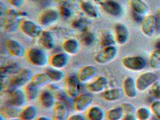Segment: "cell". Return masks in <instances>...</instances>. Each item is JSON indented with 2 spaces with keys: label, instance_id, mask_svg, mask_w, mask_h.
<instances>
[{
  "label": "cell",
  "instance_id": "1",
  "mask_svg": "<svg viewBox=\"0 0 160 120\" xmlns=\"http://www.w3.org/2000/svg\"><path fill=\"white\" fill-rule=\"evenodd\" d=\"M33 74L30 69L23 68L11 78L10 83V92L16 88L27 85L33 78Z\"/></svg>",
  "mask_w": 160,
  "mask_h": 120
},
{
  "label": "cell",
  "instance_id": "2",
  "mask_svg": "<svg viewBox=\"0 0 160 120\" xmlns=\"http://www.w3.org/2000/svg\"><path fill=\"white\" fill-rule=\"evenodd\" d=\"M27 57L30 62L35 66L42 67L48 62V57L46 53L39 48H33L30 49Z\"/></svg>",
  "mask_w": 160,
  "mask_h": 120
},
{
  "label": "cell",
  "instance_id": "3",
  "mask_svg": "<svg viewBox=\"0 0 160 120\" xmlns=\"http://www.w3.org/2000/svg\"><path fill=\"white\" fill-rule=\"evenodd\" d=\"M122 63L125 68L133 71H141L147 65L145 59L139 56L124 57L122 60Z\"/></svg>",
  "mask_w": 160,
  "mask_h": 120
},
{
  "label": "cell",
  "instance_id": "4",
  "mask_svg": "<svg viewBox=\"0 0 160 120\" xmlns=\"http://www.w3.org/2000/svg\"><path fill=\"white\" fill-rule=\"evenodd\" d=\"M117 54L118 49L115 46L106 47L96 54L95 60L98 63L105 64L114 60Z\"/></svg>",
  "mask_w": 160,
  "mask_h": 120
},
{
  "label": "cell",
  "instance_id": "5",
  "mask_svg": "<svg viewBox=\"0 0 160 120\" xmlns=\"http://www.w3.org/2000/svg\"><path fill=\"white\" fill-rule=\"evenodd\" d=\"M157 76L153 72H146L138 76L136 81L138 90L140 92L146 91L156 81Z\"/></svg>",
  "mask_w": 160,
  "mask_h": 120
},
{
  "label": "cell",
  "instance_id": "6",
  "mask_svg": "<svg viewBox=\"0 0 160 120\" xmlns=\"http://www.w3.org/2000/svg\"><path fill=\"white\" fill-rule=\"evenodd\" d=\"M67 94L71 98H76L80 93L81 89V82L76 76H69L66 80Z\"/></svg>",
  "mask_w": 160,
  "mask_h": 120
},
{
  "label": "cell",
  "instance_id": "7",
  "mask_svg": "<svg viewBox=\"0 0 160 120\" xmlns=\"http://www.w3.org/2000/svg\"><path fill=\"white\" fill-rule=\"evenodd\" d=\"M93 96L89 93L79 95L74 102V108L77 111L82 112L86 111L91 105Z\"/></svg>",
  "mask_w": 160,
  "mask_h": 120
},
{
  "label": "cell",
  "instance_id": "8",
  "mask_svg": "<svg viewBox=\"0 0 160 120\" xmlns=\"http://www.w3.org/2000/svg\"><path fill=\"white\" fill-rule=\"evenodd\" d=\"M20 27L24 33L32 38L41 36L42 32L40 26L31 21H24L21 23Z\"/></svg>",
  "mask_w": 160,
  "mask_h": 120
},
{
  "label": "cell",
  "instance_id": "9",
  "mask_svg": "<svg viewBox=\"0 0 160 120\" xmlns=\"http://www.w3.org/2000/svg\"><path fill=\"white\" fill-rule=\"evenodd\" d=\"M156 25V19L155 16L149 15L143 19L141 22V30L146 36L151 37L153 36Z\"/></svg>",
  "mask_w": 160,
  "mask_h": 120
},
{
  "label": "cell",
  "instance_id": "10",
  "mask_svg": "<svg viewBox=\"0 0 160 120\" xmlns=\"http://www.w3.org/2000/svg\"><path fill=\"white\" fill-rule=\"evenodd\" d=\"M28 100L25 92L23 90L16 88L11 91V99L10 103L11 105L21 108L25 106Z\"/></svg>",
  "mask_w": 160,
  "mask_h": 120
},
{
  "label": "cell",
  "instance_id": "11",
  "mask_svg": "<svg viewBox=\"0 0 160 120\" xmlns=\"http://www.w3.org/2000/svg\"><path fill=\"white\" fill-rule=\"evenodd\" d=\"M101 5L103 9L111 16H119L122 12L121 6L114 0H105L101 2Z\"/></svg>",
  "mask_w": 160,
  "mask_h": 120
},
{
  "label": "cell",
  "instance_id": "12",
  "mask_svg": "<svg viewBox=\"0 0 160 120\" xmlns=\"http://www.w3.org/2000/svg\"><path fill=\"white\" fill-rule=\"evenodd\" d=\"M97 69L93 66L89 65L83 67L78 72V78L80 82H88L96 76Z\"/></svg>",
  "mask_w": 160,
  "mask_h": 120
},
{
  "label": "cell",
  "instance_id": "13",
  "mask_svg": "<svg viewBox=\"0 0 160 120\" xmlns=\"http://www.w3.org/2000/svg\"><path fill=\"white\" fill-rule=\"evenodd\" d=\"M116 42L119 45L126 43L129 37V32L126 25L121 23H117L115 28Z\"/></svg>",
  "mask_w": 160,
  "mask_h": 120
},
{
  "label": "cell",
  "instance_id": "14",
  "mask_svg": "<svg viewBox=\"0 0 160 120\" xmlns=\"http://www.w3.org/2000/svg\"><path fill=\"white\" fill-rule=\"evenodd\" d=\"M68 107L63 102H59L55 105L53 111V120H67L69 118Z\"/></svg>",
  "mask_w": 160,
  "mask_h": 120
},
{
  "label": "cell",
  "instance_id": "15",
  "mask_svg": "<svg viewBox=\"0 0 160 120\" xmlns=\"http://www.w3.org/2000/svg\"><path fill=\"white\" fill-rule=\"evenodd\" d=\"M123 92L129 98H134L137 95L138 89L135 80L132 77H127L123 84Z\"/></svg>",
  "mask_w": 160,
  "mask_h": 120
},
{
  "label": "cell",
  "instance_id": "16",
  "mask_svg": "<svg viewBox=\"0 0 160 120\" xmlns=\"http://www.w3.org/2000/svg\"><path fill=\"white\" fill-rule=\"evenodd\" d=\"M124 94L123 89L115 88L104 91L102 93L101 96L104 100L112 102L121 99Z\"/></svg>",
  "mask_w": 160,
  "mask_h": 120
},
{
  "label": "cell",
  "instance_id": "17",
  "mask_svg": "<svg viewBox=\"0 0 160 120\" xmlns=\"http://www.w3.org/2000/svg\"><path fill=\"white\" fill-rule=\"evenodd\" d=\"M108 84V80L104 77H100L88 85V89L92 92L98 93L104 92Z\"/></svg>",
  "mask_w": 160,
  "mask_h": 120
},
{
  "label": "cell",
  "instance_id": "18",
  "mask_svg": "<svg viewBox=\"0 0 160 120\" xmlns=\"http://www.w3.org/2000/svg\"><path fill=\"white\" fill-rule=\"evenodd\" d=\"M18 26V19L17 13L14 10H11L4 22V28L7 32H12L17 30Z\"/></svg>",
  "mask_w": 160,
  "mask_h": 120
},
{
  "label": "cell",
  "instance_id": "19",
  "mask_svg": "<svg viewBox=\"0 0 160 120\" xmlns=\"http://www.w3.org/2000/svg\"><path fill=\"white\" fill-rule=\"evenodd\" d=\"M69 62V57L66 53H59L53 55L50 60L51 67L58 69L65 67Z\"/></svg>",
  "mask_w": 160,
  "mask_h": 120
},
{
  "label": "cell",
  "instance_id": "20",
  "mask_svg": "<svg viewBox=\"0 0 160 120\" xmlns=\"http://www.w3.org/2000/svg\"><path fill=\"white\" fill-rule=\"evenodd\" d=\"M59 15L56 10H48L42 14L40 22L45 26H48L56 23L58 20Z\"/></svg>",
  "mask_w": 160,
  "mask_h": 120
},
{
  "label": "cell",
  "instance_id": "21",
  "mask_svg": "<svg viewBox=\"0 0 160 120\" xmlns=\"http://www.w3.org/2000/svg\"><path fill=\"white\" fill-rule=\"evenodd\" d=\"M7 47L10 53L14 57H22L24 55L25 50L24 48L17 41L13 39H10L7 42Z\"/></svg>",
  "mask_w": 160,
  "mask_h": 120
},
{
  "label": "cell",
  "instance_id": "22",
  "mask_svg": "<svg viewBox=\"0 0 160 120\" xmlns=\"http://www.w3.org/2000/svg\"><path fill=\"white\" fill-rule=\"evenodd\" d=\"M40 99L42 106L47 109L51 108L56 103V98L48 90L42 92L40 95Z\"/></svg>",
  "mask_w": 160,
  "mask_h": 120
},
{
  "label": "cell",
  "instance_id": "23",
  "mask_svg": "<svg viewBox=\"0 0 160 120\" xmlns=\"http://www.w3.org/2000/svg\"><path fill=\"white\" fill-rule=\"evenodd\" d=\"M129 3L133 12L141 16L148 11V6L143 0H130Z\"/></svg>",
  "mask_w": 160,
  "mask_h": 120
},
{
  "label": "cell",
  "instance_id": "24",
  "mask_svg": "<svg viewBox=\"0 0 160 120\" xmlns=\"http://www.w3.org/2000/svg\"><path fill=\"white\" fill-rule=\"evenodd\" d=\"M21 112L19 109V108L12 105H7L2 107L1 109V115L4 118L10 120L19 117Z\"/></svg>",
  "mask_w": 160,
  "mask_h": 120
},
{
  "label": "cell",
  "instance_id": "25",
  "mask_svg": "<svg viewBox=\"0 0 160 120\" xmlns=\"http://www.w3.org/2000/svg\"><path fill=\"white\" fill-rule=\"evenodd\" d=\"M48 85V90L52 93L56 99H58L60 102H63L67 105L66 102L68 99L65 92L55 83H50Z\"/></svg>",
  "mask_w": 160,
  "mask_h": 120
},
{
  "label": "cell",
  "instance_id": "26",
  "mask_svg": "<svg viewBox=\"0 0 160 120\" xmlns=\"http://www.w3.org/2000/svg\"><path fill=\"white\" fill-rule=\"evenodd\" d=\"M38 112L37 108L30 105L26 107L21 112L19 117L22 120H34L37 117Z\"/></svg>",
  "mask_w": 160,
  "mask_h": 120
},
{
  "label": "cell",
  "instance_id": "27",
  "mask_svg": "<svg viewBox=\"0 0 160 120\" xmlns=\"http://www.w3.org/2000/svg\"><path fill=\"white\" fill-rule=\"evenodd\" d=\"M105 115L103 110L98 106L91 107L87 112V116L89 120H103Z\"/></svg>",
  "mask_w": 160,
  "mask_h": 120
},
{
  "label": "cell",
  "instance_id": "28",
  "mask_svg": "<svg viewBox=\"0 0 160 120\" xmlns=\"http://www.w3.org/2000/svg\"><path fill=\"white\" fill-rule=\"evenodd\" d=\"M25 92L28 100L33 101L38 97L39 87L31 81L26 85Z\"/></svg>",
  "mask_w": 160,
  "mask_h": 120
},
{
  "label": "cell",
  "instance_id": "29",
  "mask_svg": "<svg viewBox=\"0 0 160 120\" xmlns=\"http://www.w3.org/2000/svg\"><path fill=\"white\" fill-rule=\"evenodd\" d=\"M31 82L39 87L48 85L52 82L46 72L36 74L33 76Z\"/></svg>",
  "mask_w": 160,
  "mask_h": 120
},
{
  "label": "cell",
  "instance_id": "30",
  "mask_svg": "<svg viewBox=\"0 0 160 120\" xmlns=\"http://www.w3.org/2000/svg\"><path fill=\"white\" fill-rule=\"evenodd\" d=\"M40 41L43 47L47 49H51L55 46L53 35L48 32H43L41 35Z\"/></svg>",
  "mask_w": 160,
  "mask_h": 120
},
{
  "label": "cell",
  "instance_id": "31",
  "mask_svg": "<svg viewBox=\"0 0 160 120\" xmlns=\"http://www.w3.org/2000/svg\"><path fill=\"white\" fill-rule=\"evenodd\" d=\"M45 72L50 78L51 81L53 82L61 81L64 77V73L60 69L54 68L52 67L48 68Z\"/></svg>",
  "mask_w": 160,
  "mask_h": 120
},
{
  "label": "cell",
  "instance_id": "32",
  "mask_svg": "<svg viewBox=\"0 0 160 120\" xmlns=\"http://www.w3.org/2000/svg\"><path fill=\"white\" fill-rule=\"evenodd\" d=\"M79 43L77 40L74 39H70L65 41L63 44V49L68 54H76L79 50Z\"/></svg>",
  "mask_w": 160,
  "mask_h": 120
},
{
  "label": "cell",
  "instance_id": "33",
  "mask_svg": "<svg viewBox=\"0 0 160 120\" xmlns=\"http://www.w3.org/2000/svg\"><path fill=\"white\" fill-rule=\"evenodd\" d=\"M101 44L104 48L113 46L116 43V38L108 30H104L101 34Z\"/></svg>",
  "mask_w": 160,
  "mask_h": 120
},
{
  "label": "cell",
  "instance_id": "34",
  "mask_svg": "<svg viewBox=\"0 0 160 120\" xmlns=\"http://www.w3.org/2000/svg\"><path fill=\"white\" fill-rule=\"evenodd\" d=\"M18 63L16 62H12L7 65L2 67L1 68V75L6 76L7 75L16 74L21 69Z\"/></svg>",
  "mask_w": 160,
  "mask_h": 120
},
{
  "label": "cell",
  "instance_id": "35",
  "mask_svg": "<svg viewBox=\"0 0 160 120\" xmlns=\"http://www.w3.org/2000/svg\"><path fill=\"white\" fill-rule=\"evenodd\" d=\"M82 9L84 12L92 18H97L98 11L96 7L89 2H83L82 4Z\"/></svg>",
  "mask_w": 160,
  "mask_h": 120
},
{
  "label": "cell",
  "instance_id": "36",
  "mask_svg": "<svg viewBox=\"0 0 160 120\" xmlns=\"http://www.w3.org/2000/svg\"><path fill=\"white\" fill-rule=\"evenodd\" d=\"M123 113L121 107H117L108 111L106 117L108 120H120L123 116Z\"/></svg>",
  "mask_w": 160,
  "mask_h": 120
},
{
  "label": "cell",
  "instance_id": "37",
  "mask_svg": "<svg viewBox=\"0 0 160 120\" xmlns=\"http://www.w3.org/2000/svg\"><path fill=\"white\" fill-rule=\"evenodd\" d=\"M149 65L153 69H158L160 68V50L156 49L152 52L149 58Z\"/></svg>",
  "mask_w": 160,
  "mask_h": 120
},
{
  "label": "cell",
  "instance_id": "38",
  "mask_svg": "<svg viewBox=\"0 0 160 120\" xmlns=\"http://www.w3.org/2000/svg\"><path fill=\"white\" fill-rule=\"evenodd\" d=\"M136 115L138 120H148L151 115V112L148 108L142 107L136 111Z\"/></svg>",
  "mask_w": 160,
  "mask_h": 120
},
{
  "label": "cell",
  "instance_id": "39",
  "mask_svg": "<svg viewBox=\"0 0 160 120\" xmlns=\"http://www.w3.org/2000/svg\"><path fill=\"white\" fill-rule=\"evenodd\" d=\"M81 40L83 44L86 46L92 45L95 41V36L92 33L87 32L84 33L81 37Z\"/></svg>",
  "mask_w": 160,
  "mask_h": 120
},
{
  "label": "cell",
  "instance_id": "40",
  "mask_svg": "<svg viewBox=\"0 0 160 120\" xmlns=\"http://www.w3.org/2000/svg\"><path fill=\"white\" fill-rule=\"evenodd\" d=\"M151 110L155 117L160 120V100H156L152 103Z\"/></svg>",
  "mask_w": 160,
  "mask_h": 120
},
{
  "label": "cell",
  "instance_id": "41",
  "mask_svg": "<svg viewBox=\"0 0 160 120\" xmlns=\"http://www.w3.org/2000/svg\"><path fill=\"white\" fill-rule=\"evenodd\" d=\"M151 94L152 96L158 100H160V82L156 81L152 85Z\"/></svg>",
  "mask_w": 160,
  "mask_h": 120
},
{
  "label": "cell",
  "instance_id": "42",
  "mask_svg": "<svg viewBox=\"0 0 160 120\" xmlns=\"http://www.w3.org/2000/svg\"><path fill=\"white\" fill-rule=\"evenodd\" d=\"M121 107L122 108L123 112L125 113V114H127V113L136 114L137 110L132 104L129 103H124L122 104Z\"/></svg>",
  "mask_w": 160,
  "mask_h": 120
},
{
  "label": "cell",
  "instance_id": "43",
  "mask_svg": "<svg viewBox=\"0 0 160 120\" xmlns=\"http://www.w3.org/2000/svg\"><path fill=\"white\" fill-rule=\"evenodd\" d=\"M67 120H85V118L82 114L78 113L69 117Z\"/></svg>",
  "mask_w": 160,
  "mask_h": 120
},
{
  "label": "cell",
  "instance_id": "44",
  "mask_svg": "<svg viewBox=\"0 0 160 120\" xmlns=\"http://www.w3.org/2000/svg\"><path fill=\"white\" fill-rule=\"evenodd\" d=\"M86 22H85L84 20H78L77 21L75 22L74 25V26L76 28H78V29H81L85 27L86 24Z\"/></svg>",
  "mask_w": 160,
  "mask_h": 120
},
{
  "label": "cell",
  "instance_id": "45",
  "mask_svg": "<svg viewBox=\"0 0 160 120\" xmlns=\"http://www.w3.org/2000/svg\"><path fill=\"white\" fill-rule=\"evenodd\" d=\"M136 115L134 113H127L125 114L123 120H138Z\"/></svg>",
  "mask_w": 160,
  "mask_h": 120
},
{
  "label": "cell",
  "instance_id": "46",
  "mask_svg": "<svg viewBox=\"0 0 160 120\" xmlns=\"http://www.w3.org/2000/svg\"><path fill=\"white\" fill-rule=\"evenodd\" d=\"M11 4L16 7H18L22 4L24 0H9Z\"/></svg>",
  "mask_w": 160,
  "mask_h": 120
},
{
  "label": "cell",
  "instance_id": "47",
  "mask_svg": "<svg viewBox=\"0 0 160 120\" xmlns=\"http://www.w3.org/2000/svg\"><path fill=\"white\" fill-rule=\"evenodd\" d=\"M132 16L133 18L137 22H141L143 20V19L142 18L141 15L137 14V13H135V12H132Z\"/></svg>",
  "mask_w": 160,
  "mask_h": 120
},
{
  "label": "cell",
  "instance_id": "48",
  "mask_svg": "<svg viewBox=\"0 0 160 120\" xmlns=\"http://www.w3.org/2000/svg\"><path fill=\"white\" fill-rule=\"evenodd\" d=\"M155 48L156 49L160 50V38L156 41L155 44Z\"/></svg>",
  "mask_w": 160,
  "mask_h": 120
},
{
  "label": "cell",
  "instance_id": "49",
  "mask_svg": "<svg viewBox=\"0 0 160 120\" xmlns=\"http://www.w3.org/2000/svg\"><path fill=\"white\" fill-rule=\"evenodd\" d=\"M36 120H53L47 116H41L38 117Z\"/></svg>",
  "mask_w": 160,
  "mask_h": 120
},
{
  "label": "cell",
  "instance_id": "50",
  "mask_svg": "<svg viewBox=\"0 0 160 120\" xmlns=\"http://www.w3.org/2000/svg\"><path fill=\"white\" fill-rule=\"evenodd\" d=\"M157 13H158V17H159V19H160V8L158 9V11H157Z\"/></svg>",
  "mask_w": 160,
  "mask_h": 120
},
{
  "label": "cell",
  "instance_id": "51",
  "mask_svg": "<svg viewBox=\"0 0 160 120\" xmlns=\"http://www.w3.org/2000/svg\"><path fill=\"white\" fill-rule=\"evenodd\" d=\"M5 118L4 117H3L2 115H1V116H0V120H5Z\"/></svg>",
  "mask_w": 160,
  "mask_h": 120
},
{
  "label": "cell",
  "instance_id": "52",
  "mask_svg": "<svg viewBox=\"0 0 160 120\" xmlns=\"http://www.w3.org/2000/svg\"><path fill=\"white\" fill-rule=\"evenodd\" d=\"M9 120H22L20 118H16L13 119H10Z\"/></svg>",
  "mask_w": 160,
  "mask_h": 120
},
{
  "label": "cell",
  "instance_id": "53",
  "mask_svg": "<svg viewBox=\"0 0 160 120\" xmlns=\"http://www.w3.org/2000/svg\"><path fill=\"white\" fill-rule=\"evenodd\" d=\"M95 1H96V2H101L102 0H95Z\"/></svg>",
  "mask_w": 160,
  "mask_h": 120
}]
</instances>
